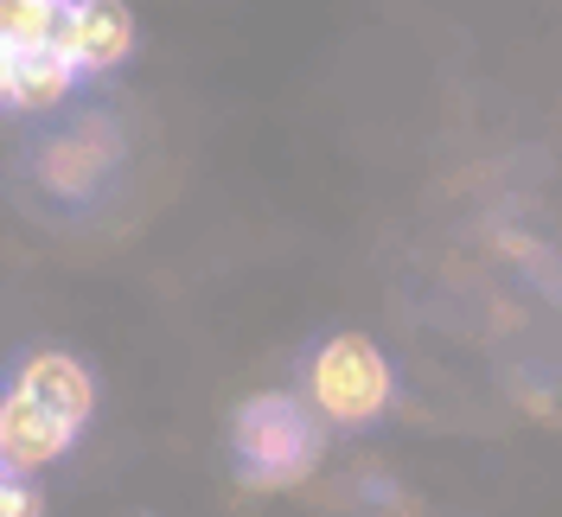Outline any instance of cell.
I'll list each match as a JSON object with an SVG mask.
<instances>
[{
    "label": "cell",
    "instance_id": "obj_1",
    "mask_svg": "<svg viewBox=\"0 0 562 517\" xmlns=\"http://www.w3.org/2000/svg\"><path fill=\"white\" fill-rule=\"evenodd\" d=\"M390 358L378 345L364 339V333H333V339L314 351V364H307V403H314L319 422H333V428H364V422H378L390 409Z\"/></svg>",
    "mask_w": 562,
    "mask_h": 517
},
{
    "label": "cell",
    "instance_id": "obj_2",
    "mask_svg": "<svg viewBox=\"0 0 562 517\" xmlns=\"http://www.w3.org/2000/svg\"><path fill=\"white\" fill-rule=\"evenodd\" d=\"M237 448H244L249 473L262 485H281L294 473H307L314 460V422L294 396H256L244 415H237Z\"/></svg>",
    "mask_w": 562,
    "mask_h": 517
},
{
    "label": "cell",
    "instance_id": "obj_3",
    "mask_svg": "<svg viewBox=\"0 0 562 517\" xmlns=\"http://www.w3.org/2000/svg\"><path fill=\"white\" fill-rule=\"evenodd\" d=\"M52 52H58L77 77L115 70L135 52V13H128L122 0H65V20H58Z\"/></svg>",
    "mask_w": 562,
    "mask_h": 517
},
{
    "label": "cell",
    "instance_id": "obj_4",
    "mask_svg": "<svg viewBox=\"0 0 562 517\" xmlns=\"http://www.w3.org/2000/svg\"><path fill=\"white\" fill-rule=\"evenodd\" d=\"M70 441H77V428L65 415L38 409L33 396H20V390H0V473L33 480V473L65 460Z\"/></svg>",
    "mask_w": 562,
    "mask_h": 517
},
{
    "label": "cell",
    "instance_id": "obj_5",
    "mask_svg": "<svg viewBox=\"0 0 562 517\" xmlns=\"http://www.w3.org/2000/svg\"><path fill=\"white\" fill-rule=\"evenodd\" d=\"M7 390H20V396H33L38 409L65 415L70 428H83L90 409H97V378L70 358V351H33V358H20V371Z\"/></svg>",
    "mask_w": 562,
    "mask_h": 517
},
{
    "label": "cell",
    "instance_id": "obj_6",
    "mask_svg": "<svg viewBox=\"0 0 562 517\" xmlns=\"http://www.w3.org/2000/svg\"><path fill=\"white\" fill-rule=\"evenodd\" d=\"M70 83H77V70H70L58 52H20V58H13V90H7V103L38 115V109L65 103Z\"/></svg>",
    "mask_w": 562,
    "mask_h": 517
},
{
    "label": "cell",
    "instance_id": "obj_7",
    "mask_svg": "<svg viewBox=\"0 0 562 517\" xmlns=\"http://www.w3.org/2000/svg\"><path fill=\"white\" fill-rule=\"evenodd\" d=\"M65 0H0V52H52Z\"/></svg>",
    "mask_w": 562,
    "mask_h": 517
},
{
    "label": "cell",
    "instance_id": "obj_8",
    "mask_svg": "<svg viewBox=\"0 0 562 517\" xmlns=\"http://www.w3.org/2000/svg\"><path fill=\"white\" fill-rule=\"evenodd\" d=\"M38 485L33 480H13V473H0V517H38Z\"/></svg>",
    "mask_w": 562,
    "mask_h": 517
}]
</instances>
